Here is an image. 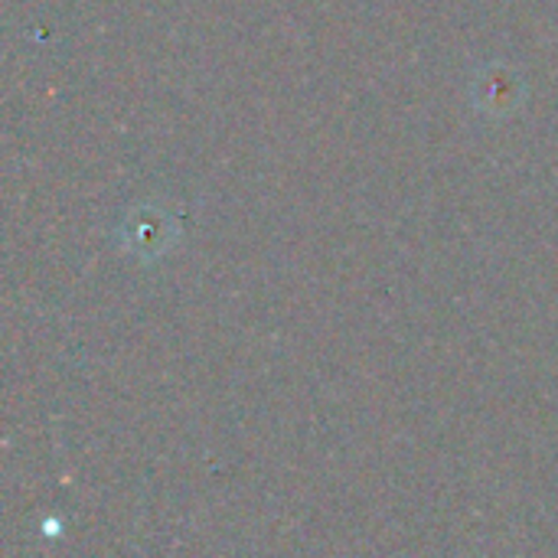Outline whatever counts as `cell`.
<instances>
[{"instance_id": "obj_1", "label": "cell", "mask_w": 558, "mask_h": 558, "mask_svg": "<svg viewBox=\"0 0 558 558\" xmlns=\"http://www.w3.org/2000/svg\"><path fill=\"white\" fill-rule=\"evenodd\" d=\"M471 98H474L477 111H484L490 118H504L523 105V78L517 69H510L504 62H487L484 69L474 72Z\"/></svg>"}]
</instances>
